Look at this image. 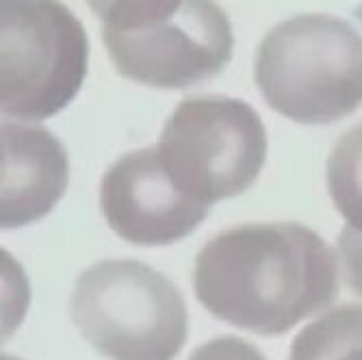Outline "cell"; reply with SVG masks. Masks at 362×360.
Listing matches in <instances>:
<instances>
[{"label": "cell", "instance_id": "1", "mask_svg": "<svg viewBox=\"0 0 362 360\" xmlns=\"http://www.w3.org/2000/svg\"><path fill=\"white\" fill-rule=\"evenodd\" d=\"M193 289L213 317L280 337L337 300L339 265L332 248L302 223H245L200 250Z\"/></svg>", "mask_w": 362, "mask_h": 360}, {"label": "cell", "instance_id": "2", "mask_svg": "<svg viewBox=\"0 0 362 360\" xmlns=\"http://www.w3.org/2000/svg\"><path fill=\"white\" fill-rule=\"evenodd\" d=\"M254 81L267 105L286 120H343L362 105V35L334 16H293L262 37Z\"/></svg>", "mask_w": 362, "mask_h": 360}, {"label": "cell", "instance_id": "3", "mask_svg": "<svg viewBox=\"0 0 362 360\" xmlns=\"http://www.w3.org/2000/svg\"><path fill=\"white\" fill-rule=\"evenodd\" d=\"M70 315L81 335L111 360H174L189 335L178 286L130 258L87 267L74 284Z\"/></svg>", "mask_w": 362, "mask_h": 360}, {"label": "cell", "instance_id": "4", "mask_svg": "<svg viewBox=\"0 0 362 360\" xmlns=\"http://www.w3.org/2000/svg\"><path fill=\"white\" fill-rule=\"evenodd\" d=\"M89 68L83 22L61 0H0V109L40 122L78 95Z\"/></svg>", "mask_w": 362, "mask_h": 360}, {"label": "cell", "instance_id": "5", "mask_svg": "<svg viewBox=\"0 0 362 360\" xmlns=\"http://www.w3.org/2000/svg\"><path fill=\"white\" fill-rule=\"evenodd\" d=\"M156 152L174 185L211 207L256 182L267 158V130L239 98L189 95L163 126Z\"/></svg>", "mask_w": 362, "mask_h": 360}, {"label": "cell", "instance_id": "6", "mask_svg": "<svg viewBox=\"0 0 362 360\" xmlns=\"http://www.w3.org/2000/svg\"><path fill=\"white\" fill-rule=\"evenodd\" d=\"M115 70L148 87L187 89L217 76L233 59L235 33L213 0H185L178 13L139 30H105Z\"/></svg>", "mask_w": 362, "mask_h": 360}, {"label": "cell", "instance_id": "7", "mask_svg": "<svg viewBox=\"0 0 362 360\" xmlns=\"http://www.w3.org/2000/svg\"><path fill=\"white\" fill-rule=\"evenodd\" d=\"M100 209L111 231L135 245H172L195 233L206 204L185 195L163 168L156 146L128 152L100 182Z\"/></svg>", "mask_w": 362, "mask_h": 360}, {"label": "cell", "instance_id": "8", "mask_svg": "<svg viewBox=\"0 0 362 360\" xmlns=\"http://www.w3.org/2000/svg\"><path fill=\"white\" fill-rule=\"evenodd\" d=\"M0 223L5 231L35 223L63 198L70 163L63 144L42 126L3 122L0 128Z\"/></svg>", "mask_w": 362, "mask_h": 360}, {"label": "cell", "instance_id": "9", "mask_svg": "<svg viewBox=\"0 0 362 360\" xmlns=\"http://www.w3.org/2000/svg\"><path fill=\"white\" fill-rule=\"evenodd\" d=\"M288 360H362V304L337 306L306 325Z\"/></svg>", "mask_w": 362, "mask_h": 360}, {"label": "cell", "instance_id": "10", "mask_svg": "<svg viewBox=\"0 0 362 360\" xmlns=\"http://www.w3.org/2000/svg\"><path fill=\"white\" fill-rule=\"evenodd\" d=\"M327 191L347 226L362 231V124L343 133L327 156Z\"/></svg>", "mask_w": 362, "mask_h": 360}, {"label": "cell", "instance_id": "11", "mask_svg": "<svg viewBox=\"0 0 362 360\" xmlns=\"http://www.w3.org/2000/svg\"><path fill=\"white\" fill-rule=\"evenodd\" d=\"M105 30H139L180 11L185 0H87Z\"/></svg>", "mask_w": 362, "mask_h": 360}, {"label": "cell", "instance_id": "12", "mask_svg": "<svg viewBox=\"0 0 362 360\" xmlns=\"http://www.w3.org/2000/svg\"><path fill=\"white\" fill-rule=\"evenodd\" d=\"M189 360H267L252 343L239 337H217L197 347Z\"/></svg>", "mask_w": 362, "mask_h": 360}, {"label": "cell", "instance_id": "13", "mask_svg": "<svg viewBox=\"0 0 362 360\" xmlns=\"http://www.w3.org/2000/svg\"><path fill=\"white\" fill-rule=\"evenodd\" d=\"M339 254L347 286L362 298V231L345 226L339 237Z\"/></svg>", "mask_w": 362, "mask_h": 360}]
</instances>
